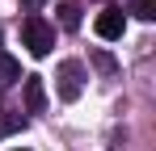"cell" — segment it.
<instances>
[{
  "label": "cell",
  "instance_id": "obj_1",
  "mask_svg": "<svg viewBox=\"0 0 156 151\" xmlns=\"http://www.w3.org/2000/svg\"><path fill=\"white\" fill-rule=\"evenodd\" d=\"M21 38H26V50L34 59H47L51 46H55V25H47L38 13H30L26 21H21Z\"/></svg>",
  "mask_w": 156,
  "mask_h": 151
},
{
  "label": "cell",
  "instance_id": "obj_2",
  "mask_svg": "<svg viewBox=\"0 0 156 151\" xmlns=\"http://www.w3.org/2000/svg\"><path fill=\"white\" fill-rule=\"evenodd\" d=\"M55 80H59V101H80V92H84V67L76 59H63L55 67Z\"/></svg>",
  "mask_w": 156,
  "mask_h": 151
},
{
  "label": "cell",
  "instance_id": "obj_3",
  "mask_svg": "<svg viewBox=\"0 0 156 151\" xmlns=\"http://www.w3.org/2000/svg\"><path fill=\"white\" fill-rule=\"evenodd\" d=\"M122 29H127V17H122V8H101L97 13V34H101L105 42H114V38H122Z\"/></svg>",
  "mask_w": 156,
  "mask_h": 151
},
{
  "label": "cell",
  "instance_id": "obj_4",
  "mask_svg": "<svg viewBox=\"0 0 156 151\" xmlns=\"http://www.w3.org/2000/svg\"><path fill=\"white\" fill-rule=\"evenodd\" d=\"M26 109L30 113H42L47 109V92H42V80L38 76H26Z\"/></svg>",
  "mask_w": 156,
  "mask_h": 151
},
{
  "label": "cell",
  "instance_id": "obj_5",
  "mask_svg": "<svg viewBox=\"0 0 156 151\" xmlns=\"http://www.w3.org/2000/svg\"><path fill=\"white\" fill-rule=\"evenodd\" d=\"M55 13H59V25H63V29H80V4L76 0H63Z\"/></svg>",
  "mask_w": 156,
  "mask_h": 151
},
{
  "label": "cell",
  "instance_id": "obj_6",
  "mask_svg": "<svg viewBox=\"0 0 156 151\" xmlns=\"http://www.w3.org/2000/svg\"><path fill=\"white\" fill-rule=\"evenodd\" d=\"M13 80H21V63L0 50V84H13Z\"/></svg>",
  "mask_w": 156,
  "mask_h": 151
},
{
  "label": "cell",
  "instance_id": "obj_7",
  "mask_svg": "<svg viewBox=\"0 0 156 151\" xmlns=\"http://www.w3.org/2000/svg\"><path fill=\"white\" fill-rule=\"evenodd\" d=\"M26 126V118L21 113H0V139H9V134H17Z\"/></svg>",
  "mask_w": 156,
  "mask_h": 151
},
{
  "label": "cell",
  "instance_id": "obj_8",
  "mask_svg": "<svg viewBox=\"0 0 156 151\" xmlns=\"http://www.w3.org/2000/svg\"><path fill=\"white\" fill-rule=\"evenodd\" d=\"M131 13L139 21H156V0H131Z\"/></svg>",
  "mask_w": 156,
  "mask_h": 151
},
{
  "label": "cell",
  "instance_id": "obj_9",
  "mask_svg": "<svg viewBox=\"0 0 156 151\" xmlns=\"http://www.w3.org/2000/svg\"><path fill=\"white\" fill-rule=\"evenodd\" d=\"M97 67H101V72H105V76L114 72V59H110V55H105V50H97Z\"/></svg>",
  "mask_w": 156,
  "mask_h": 151
},
{
  "label": "cell",
  "instance_id": "obj_10",
  "mask_svg": "<svg viewBox=\"0 0 156 151\" xmlns=\"http://www.w3.org/2000/svg\"><path fill=\"white\" fill-rule=\"evenodd\" d=\"M21 4H26L30 13H34V8H42V4H47V0H21Z\"/></svg>",
  "mask_w": 156,
  "mask_h": 151
}]
</instances>
